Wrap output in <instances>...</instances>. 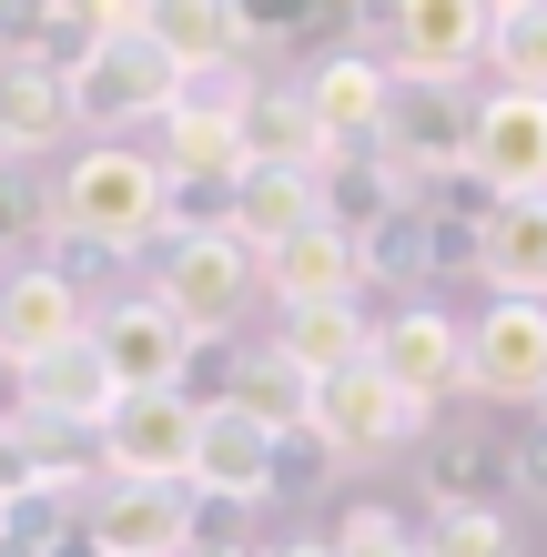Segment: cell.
I'll use <instances>...</instances> for the list:
<instances>
[{
  "instance_id": "cell-1",
  "label": "cell",
  "mask_w": 547,
  "mask_h": 557,
  "mask_svg": "<svg viewBox=\"0 0 547 557\" xmlns=\"http://www.w3.org/2000/svg\"><path fill=\"white\" fill-rule=\"evenodd\" d=\"M51 234L102 244V253H152V234H163V162L133 143H82L51 183Z\"/></svg>"
},
{
  "instance_id": "cell-2",
  "label": "cell",
  "mask_w": 547,
  "mask_h": 557,
  "mask_svg": "<svg viewBox=\"0 0 547 557\" xmlns=\"http://www.w3.org/2000/svg\"><path fill=\"white\" fill-rule=\"evenodd\" d=\"M253 253L234 244V234H213V244H152V305H163L192 345H234V324H244V305H253Z\"/></svg>"
},
{
  "instance_id": "cell-3",
  "label": "cell",
  "mask_w": 547,
  "mask_h": 557,
  "mask_svg": "<svg viewBox=\"0 0 547 557\" xmlns=\"http://www.w3.org/2000/svg\"><path fill=\"white\" fill-rule=\"evenodd\" d=\"M304 425H314V446H325L335 467H375V456H396V446H426V436H436V416H426V406H406L375 366L335 375V385H314V416H304Z\"/></svg>"
},
{
  "instance_id": "cell-4",
  "label": "cell",
  "mask_w": 547,
  "mask_h": 557,
  "mask_svg": "<svg viewBox=\"0 0 547 557\" xmlns=\"http://www.w3.org/2000/svg\"><path fill=\"white\" fill-rule=\"evenodd\" d=\"M244 61L234 72H203V82H183V102L163 122V173L173 183H244Z\"/></svg>"
},
{
  "instance_id": "cell-5",
  "label": "cell",
  "mask_w": 547,
  "mask_h": 557,
  "mask_svg": "<svg viewBox=\"0 0 547 557\" xmlns=\"http://www.w3.org/2000/svg\"><path fill=\"white\" fill-rule=\"evenodd\" d=\"M365 366L396 385L406 406H426V416H436L446 396H467V324L415 294V305H396V314L375 324V355H365Z\"/></svg>"
},
{
  "instance_id": "cell-6",
  "label": "cell",
  "mask_w": 547,
  "mask_h": 557,
  "mask_svg": "<svg viewBox=\"0 0 547 557\" xmlns=\"http://www.w3.org/2000/svg\"><path fill=\"white\" fill-rule=\"evenodd\" d=\"M72 102H82V122H91V133L112 143V133H133V122H173L183 72L142 41V30H122V41H102V51H91V72L72 82Z\"/></svg>"
},
{
  "instance_id": "cell-7",
  "label": "cell",
  "mask_w": 547,
  "mask_h": 557,
  "mask_svg": "<svg viewBox=\"0 0 547 557\" xmlns=\"http://www.w3.org/2000/svg\"><path fill=\"white\" fill-rule=\"evenodd\" d=\"M192 436H203V416L183 396H122L102 416V476L112 486H192Z\"/></svg>"
},
{
  "instance_id": "cell-8",
  "label": "cell",
  "mask_w": 547,
  "mask_h": 557,
  "mask_svg": "<svg viewBox=\"0 0 547 557\" xmlns=\"http://www.w3.org/2000/svg\"><path fill=\"white\" fill-rule=\"evenodd\" d=\"M467 396L547 416V305H487L467 324Z\"/></svg>"
},
{
  "instance_id": "cell-9",
  "label": "cell",
  "mask_w": 547,
  "mask_h": 557,
  "mask_svg": "<svg viewBox=\"0 0 547 557\" xmlns=\"http://www.w3.org/2000/svg\"><path fill=\"white\" fill-rule=\"evenodd\" d=\"M467 122H476V102H467L457 82H396L375 152L396 162V183L415 193V183H436V173H457V162H467Z\"/></svg>"
},
{
  "instance_id": "cell-10",
  "label": "cell",
  "mask_w": 547,
  "mask_h": 557,
  "mask_svg": "<svg viewBox=\"0 0 547 557\" xmlns=\"http://www.w3.org/2000/svg\"><path fill=\"white\" fill-rule=\"evenodd\" d=\"M91 345H102V366H112L122 396H173L183 366H192V335H183L163 305H152V294H122V305H102V314H91Z\"/></svg>"
},
{
  "instance_id": "cell-11",
  "label": "cell",
  "mask_w": 547,
  "mask_h": 557,
  "mask_svg": "<svg viewBox=\"0 0 547 557\" xmlns=\"http://www.w3.org/2000/svg\"><path fill=\"white\" fill-rule=\"evenodd\" d=\"M467 173L497 183V203H527L547 193V102L537 91H487L467 122Z\"/></svg>"
},
{
  "instance_id": "cell-12",
  "label": "cell",
  "mask_w": 547,
  "mask_h": 557,
  "mask_svg": "<svg viewBox=\"0 0 547 557\" xmlns=\"http://www.w3.org/2000/svg\"><path fill=\"white\" fill-rule=\"evenodd\" d=\"M82 528L102 557H192V486H91Z\"/></svg>"
},
{
  "instance_id": "cell-13",
  "label": "cell",
  "mask_w": 547,
  "mask_h": 557,
  "mask_svg": "<svg viewBox=\"0 0 547 557\" xmlns=\"http://www.w3.org/2000/svg\"><path fill=\"white\" fill-rule=\"evenodd\" d=\"M274 467H284V436L253 425L244 406H213L203 436H192V497L213 507H264L274 497Z\"/></svg>"
},
{
  "instance_id": "cell-14",
  "label": "cell",
  "mask_w": 547,
  "mask_h": 557,
  "mask_svg": "<svg viewBox=\"0 0 547 557\" xmlns=\"http://www.w3.org/2000/svg\"><path fill=\"white\" fill-rule=\"evenodd\" d=\"M476 61H487V11L476 0H406L396 11L385 82H467Z\"/></svg>"
},
{
  "instance_id": "cell-15",
  "label": "cell",
  "mask_w": 547,
  "mask_h": 557,
  "mask_svg": "<svg viewBox=\"0 0 547 557\" xmlns=\"http://www.w3.org/2000/svg\"><path fill=\"white\" fill-rule=\"evenodd\" d=\"M335 143H325V122H314L304 102V82H253L244 91V173H325Z\"/></svg>"
},
{
  "instance_id": "cell-16",
  "label": "cell",
  "mask_w": 547,
  "mask_h": 557,
  "mask_svg": "<svg viewBox=\"0 0 547 557\" xmlns=\"http://www.w3.org/2000/svg\"><path fill=\"white\" fill-rule=\"evenodd\" d=\"M72 335H91V305L51 264H11V284H0V366L21 375V366H41V355L72 345Z\"/></svg>"
},
{
  "instance_id": "cell-17",
  "label": "cell",
  "mask_w": 547,
  "mask_h": 557,
  "mask_svg": "<svg viewBox=\"0 0 547 557\" xmlns=\"http://www.w3.org/2000/svg\"><path fill=\"white\" fill-rule=\"evenodd\" d=\"M304 102H314V122H325V143L335 152H365L375 133H385V102H396V82H385V61L375 51H325L304 72Z\"/></svg>"
},
{
  "instance_id": "cell-18",
  "label": "cell",
  "mask_w": 547,
  "mask_h": 557,
  "mask_svg": "<svg viewBox=\"0 0 547 557\" xmlns=\"http://www.w3.org/2000/svg\"><path fill=\"white\" fill-rule=\"evenodd\" d=\"M112 406H122V385H112V366H102L91 335L51 345L41 366H21V416H41V425H91V436H102Z\"/></svg>"
},
{
  "instance_id": "cell-19",
  "label": "cell",
  "mask_w": 547,
  "mask_h": 557,
  "mask_svg": "<svg viewBox=\"0 0 547 557\" xmlns=\"http://www.w3.org/2000/svg\"><path fill=\"white\" fill-rule=\"evenodd\" d=\"M264 284H274V305H284V314H304V305H356V284H365V244H356V234H335V223H314V234H295L284 253H264Z\"/></svg>"
},
{
  "instance_id": "cell-20",
  "label": "cell",
  "mask_w": 547,
  "mask_h": 557,
  "mask_svg": "<svg viewBox=\"0 0 547 557\" xmlns=\"http://www.w3.org/2000/svg\"><path fill=\"white\" fill-rule=\"evenodd\" d=\"M82 133V102H72V82H51V72H0V173H21V162H41Z\"/></svg>"
},
{
  "instance_id": "cell-21",
  "label": "cell",
  "mask_w": 547,
  "mask_h": 557,
  "mask_svg": "<svg viewBox=\"0 0 547 557\" xmlns=\"http://www.w3.org/2000/svg\"><path fill=\"white\" fill-rule=\"evenodd\" d=\"M142 41L163 51L183 82L234 72V61H244V41H234V0H142Z\"/></svg>"
},
{
  "instance_id": "cell-22",
  "label": "cell",
  "mask_w": 547,
  "mask_h": 557,
  "mask_svg": "<svg viewBox=\"0 0 547 557\" xmlns=\"http://www.w3.org/2000/svg\"><path fill=\"white\" fill-rule=\"evenodd\" d=\"M476 284H487L497 305H547V193H527V203H497Z\"/></svg>"
},
{
  "instance_id": "cell-23",
  "label": "cell",
  "mask_w": 547,
  "mask_h": 557,
  "mask_svg": "<svg viewBox=\"0 0 547 557\" xmlns=\"http://www.w3.org/2000/svg\"><path fill=\"white\" fill-rule=\"evenodd\" d=\"M325 223V193H314L304 173H244L234 183V244L264 264V253H284L295 234H314Z\"/></svg>"
},
{
  "instance_id": "cell-24",
  "label": "cell",
  "mask_w": 547,
  "mask_h": 557,
  "mask_svg": "<svg viewBox=\"0 0 547 557\" xmlns=\"http://www.w3.org/2000/svg\"><path fill=\"white\" fill-rule=\"evenodd\" d=\"M415 476H426V507H487V486L507 476V446L497 425H446L415 446Z\"/></svg>"
},
{
  "instance_id": "cell-25",
  "label": "cell",
  "mask_w": 547,
  "mask_h": 557,
  "mask_svg": "<svg viewBox=\"0 0 547 557\" xmlns=\"http://www.w3.org/2000/svg\"><path fill=\"white\" fill-rule=\"evenodd\" d=\"M284 366H295L304 385H335V375H356L365 355H375V324L356 305H304V314H284Z\"/></svg>"
},
{
  "instance_id": "cell-26",
  "label": "cell",
  "mask_w": 547,
  "mask_h": 557,
  "mask_svg": "<svg viewBox=\"0 0 547 557\" xmlns=\"http://www.w3.org/2000/svg\"><path fill=\"white\" fill-rule=\"evenodd\" d=\"M314 193H325V223H335V234H356V244H365L396 203H415V193L396 183V162H385L375 143H365V152H335L325 173H314Z\"/></svg>"
},
{
  "instance_id": "cell-27",
  "label": "cell",
  "mask_w": 547,
  "mask_h": 557,
  "mask_svg": "<svg viewBox=\"0 0 547 557\" xmlns=\"http://www.w3.org/2000/svg\"><path fill=\"white\" fill-rule=\"evenodd\" d=\"M234 406L253 425H274V436H295V425L314 416V385L284 366V345H234Z\"/></svg>"
},
{
  "instance_id": "cell-28",
  "label": "cell",
  "mask_w": 547,
  "mask_h": 557,
  "mask_svg": "<svg viewBox=\"0 0 547 557\" xmlns=\"http://www.w3.org/2000/svg\"><path fill=\"white\" fill-rule=\"evenodd\" d=\"M487 61H497V91H537L547 102V0L487 11Z\"/></svg>"
},
{
  "instance_id": "cell-29",
  "label": "cell",
  "mask_w": 547,
  "mask_h": 557,
  "mask_svg": "<svg viewBox=\"0 0 547 557\" xmlns=\"http://www.w3.org/2000/svg\"><path fill=\"white\" fill-rule=\"evenodd\" d=\"M365 284H396L406 305H415V284H436V274H426V203H396V213L365 234Z\"/></svg>"
},
{
  "instance_id": "cell-30",
  "label": "cell",
  "mask_w": 547,
  "mask_h": 557,
  "mask_svg": "<svg viewBox=\"0 0 547 557\" xmlns=\"http://www.w3.org/2000/svg\"><path fill=\"white\" fill-rule=\"evenodd\" d=\"M325 30H335V0H234L244 51H295V41H325Z\"/></svg>"
},
{
  "instance_id": "cell-31",
  "label": "cell",
  "mask_w": 547,
  "mask_h": 557,
  "mask_svg": "<svg viewBox=\"0 0 547 557\" xmlns=\"http://www.w3.org/2000/svg\"><path fill=\"white\" fill-rule=\"evenodd\" d=\"M415 557H518V528H507L497 507H426Z\"/></svg>"
},
{
  "instance_id": "cell-32",
  "label": "cell",
  "mask_w": 547,
  "mask_h": 557,
  "mask_svg": "<svg viewBox=\"0 0 547 557\" xmlns=\"http://www.w3.org/2000/svg\"><path fill=\"white\" fill-rule=\"evenodd\" d=\"M234 234V183H173L163 173V234L152 244H213Z\"/></svg>"
},
{
  "instance_id": "cell-33",
  "label": "cell",
  "mask_w": 547,
  "mask_h": 557,
  "mask_svg": "<svg viewBox=\"0 0 547 557\" xmlns=\"http://www.w3.org/2000/svg\"><path fill=\"white\" fill-rule=\"evenodd\" d=\"M415 203H426L436 223H476V234H487V223H497V183H487V173H467V162H457V173L415 183Z\"/></svg>"
},
{
  "instance_id": "cell-34",
  "label": "cell",
  "mask_w": 547,
  "mask_h": 557,
  "mask_svg": "<svg viewBox=\"0 0 547 557\" xmlns=\"http://www.w3.org/2000/svg\"><path fill=\"white\" fill-rule=\"evenodd\" d=\"M335 557H415V528H406L396 507H356L335 528Z\"/></svg>"
},
{
  "instance_id": "cell-35",
  "label": "cell",
  "mask_w": 547,
  "mask_h": 557,
  "mask_svg": "<svg viewBox=\"0 0 547 557\" xmlns=\"http://www.w3.org/2000/svg\"><path fill=\"white\" fill-rule=\"evenodd\" d=\"M487 264V234H476V223H436L426 213V274H476Z\"/></svg>"
},
{
  "instance_id": "cell-36",
  "label": "cell",
  "mask_w": 547,
  "mask_h": 557,
  "mask_svg": "<svg viewBox=\"0 0 547 557\" xmlns=\"http://www.w3.org/2000/svg\"><path fill=\"white\" fill-rule=\"evenodd\" d=\"M507 486L547 497V416H527V425H518V446H507Z\"/></svg>"
},
{
  "instance_id": "cell-37",
  "label": "cell",
  "mask_w": 547,
  "mask_h": 557,
  "mask_svg": "<svg viewBox=\"0 0 547 557\" xmlns=\"http://www.w3.org/2000/svg\"><path fill=\"white\" fill-rule=\"evenodd\" d=\"M30 497V436H21V416H0V507Z\"/></svg>"
},
{
  "instance_id": "cell-38",
  "label": "cell",
  "mask_w": 547,
  "mask_h": 557,
  "mask_svg": "<svg viewBox=\"0 0 547 557\" xmlns=\"http://www.w3.org/2000/svg\"><path fill=\"white\" fill-rule=\"evenodd\" d=\"M264 557H335V537H284V547H264Z\"/></svg>"
},
{
  "instance_id": "cell-39",
  "label": "cell",
  "mask_w": 547,
  "mask_h": 557,
  "mask_svg": "<svg viewBox=\"0 0 547 557\" xmlns=\"http://www.w3.org/2000/svg\"><path fill=\"white\" fill-rule=\"evenodd\" d=\"M41 557H102V547H91V528H72V537H51Z\"/></svg>"
},
{
  "instance_id": "cell-40",
  "label": "cell",
  "mask_w": 547,
  "mask_h": 557,
  "mask_svg": "<svg viewBox=\"0 0 547 557\" xmlns=\"http://www.w3.org/2000/svg\"><path fill=\"white\" fill-rule=\"evenodd\" d=\"M192 557H264V547H192Z\"/></svg>"
},
{
  "instance_id": "cell-41",
  "label": "cell",
  "mask_w": 547,
  "mask_h": 557,
  "mask_svg": "<svg viewBox=\"0 0 547 557\" xmlns=\"http://www.w3.org/2000/svg\"><path fill=\"white\" fill-rule=\"evenodd\" d=\"M0 557H41V547H11V537H0Z\"/></svg>"
},
{
  "instance_id": "cell-42",
  "label": "cell",
  "mask_w": 547,
  "mask_h": 557,
  "mask_svg": "<svg viewBox=\"0 0 547 557\" xmlns=\"http://www.w3.org/2000/svg\"><path fill=\"white\" fill-rule=\"evenodd\" d=\"M0 537H11V507H0Z\"/></svg>"
},
{
  "instance_id": "cell-43",
  "label": "cell",
  "mask_w": 547,
  "mask_h": 557,
  "mask_svg": "<svg viewBox=\"0 0 547 557\" xmlns=\"http://www.w3.org/2000/svg\"><path fill=\"white\" fill-rule=\"evenodd\" d=\"M0 284H11V264H0Z\"/></svg>"
}]
</instances>
